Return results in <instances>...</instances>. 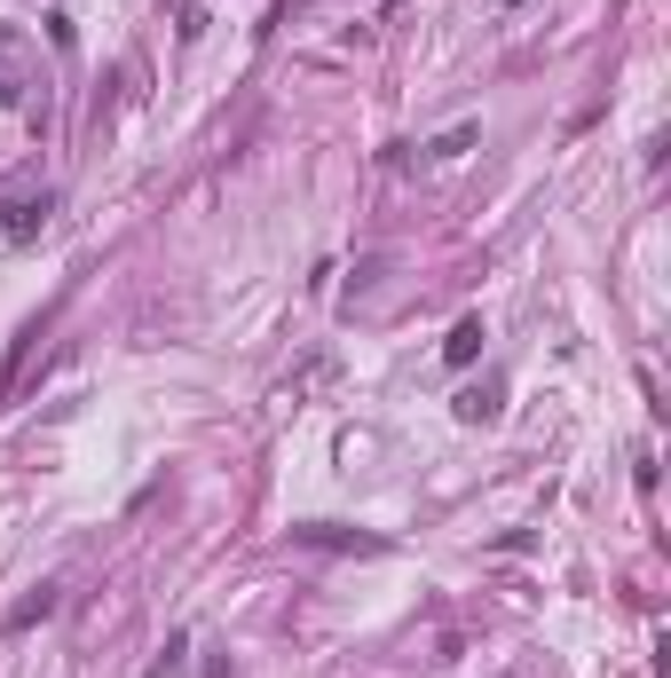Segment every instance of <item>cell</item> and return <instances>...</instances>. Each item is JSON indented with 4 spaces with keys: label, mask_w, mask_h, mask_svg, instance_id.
<instances>
[{
    "label": "cell",
    "mask_w": 671,
    "mask_h": 678,
    "mask_svg": "<svg viewBox=\"0 0 671 678\" xmlns=\"http://www.w3.org/2000/svg\"><path fill=\"white\" fill-rule=\"evenodd\" d=\"M48 213H56V198H9L0 206V245H32L48 229Z\"/></svg>",
    "instance_id": "1"
},
{
    "label": "cell",
    "mask_w": 671,
    "mask_h": 678,
    "mask_svg": "<svg viewBox=\"0 0 671 678\" xmlns=\"http://www.w3.org/2000/svg\"><path fill=\"white\" fill-rule=\"evenodd\" d=\"M300 545H324V552H387L379 537H356V529H332V521H308V529H293Z\"/></svg>",
    "instance_id": "2"
},
{
    "label": "cell",
    "mask_w": 671,
    "mask_h": 678,
    "mask_svg": "<svg viewBox=\"0 0 671 678\" xmlns=\"http://www.w3.org/2000/svg\"><path fill=\"white\" fill-rule=\"evenodd\" d=\"M474 356H482V316H458V323H451V339H443V363H451V371H466Z\"/></svg>",
    "instance_id": "3"
},
{
    "label": "cell",
    "mask_w": 671,
    "mask_h": 678,
    "mask_svg": "<svg viewBox=\"0 0 671 678\" xmlns=\"http://www.w3.org/2000/svg\"><path fill=\"white\" fill-rule=\"evenodd\" d=\"M451 410L466 418V427H490V418H497V379H482V387H466V395H458Z\"/></svg>",
    "instance_id": "4"
},
{
    "label": "cell",
    "mask_w": 671,
    "mask_h": 678,
    "mask_svg": "<svg viewBox=\"0 0 671 678\" xmlns=\"http://www.w3.org/2000/svg\"><path fill=\"white\" fill-rule=\"evenodd\" d=\"M40 616H56V584H40L32 600H17V608H9V631H32Z\"/></svg>",
    "instance_id": "5"
},
{
    "label": "cell",
    "mask_w": 671,
    "mask_h": 678,
    "mask_svg": "<svg viewBox=\"0 0 671 678\" xmlns=\"http://www.w3.org/2000/svg\"><path fill=\"white\" fill-rule=\"evenodd\" d=\"M474 134H482V127H451L443 142H427V158H458V150H474Z\"/></svg>",
    "instance_id": "6"
},
{
    "label": "cell",
    "mask_w": 671,
    "mask_h": 678,
    "mask_svg": "<svg viewBox=\"0 0 671 678\" xmlns=\"http://www.w3.org/2000/svg\"><path fill=\"white\" fill-rule=\"evenodd\" d=\"M497 9H522V0H497Z\"/></svg>",
    "instance_id": "7"
}]
</instances>
